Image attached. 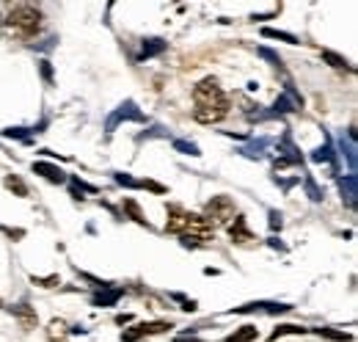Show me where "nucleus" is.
Returning a JSON list of instances; mask_svg holds the SVG:
<instances>
[{
    "mask_svg": "<svg viewBox=\"0 0 358 342\" xmlns=\"http://www.w3.org/2000/svg\"><path fill=\"white\" fill-rule=\"evenodd\" d=\"M229 235H231V240H237V243H248V240H254V235L248 232V226H245V218H243V215H237V218H234V224L229 226Z\"/></svg>",
    "mask_w": 358,
    "mask_h": 342,
    "instance_id": "9",
    "label": "nucleus"
},
{
    "mask_svg": "<svg viewBox=\"0 0 358 342\" xmlns=\"http://www.w3.org/2000/svg\"><path fill=\"white\" fill-rule=\"evenodd\" d=\"M124 210H130V215H133L138 224H146V218H143V213H141V207L135 205L133 199H124ZM146 226H149V224H146Z\"/></svg>",
    "mask_w": 358,
    "mask_h": 342,
    "instance_id": "14",
    "label": "nucleus"
},
{
    "mask_svg": "<svg viewBox=\"0 0 358 342\" xmlns=\"http://www.w3.org/2000/svg\"><path fill=\"white\" fill-rule=\"evenodd\" d=\"M262 34H265V36H270V39H284V42L295 44V36H289V34H281V31H273V28H265Z\"/></svg>",
    "mask_w": 358,
    "mask_h": 342,
    "instance_id": "17",
    "label": "nucleus"
},
{
    "mask_svg": "<svg viewBox=\"0 0 358 342\" xmlns=\"http://www.w3.org/2000/svg\"><path fill=\"white\" fill-rule=\"evenodd\" d=\"M31 282H34V285H39V287H58V285H61V279H58V276H47V279H36V276H34Z\"/></svg>",
    "mask_w": 358,
    "mask_h": 342,
    "instance_id": "16",
    "label": "nucleus"
},
{
    "mask_svg": "<svg viewBox=\"0 0 358 342\" xmlns=\"http://www.w3.org/2000/svg\"><path fill=\"white\" fill-rule=\"evenodd\" d=\"M143 188H149V191H155V193H166V188H163V185H157V182H152V179H146V182H143Z\"/></svg>",
    "mask_w": 358,
    "mask_h": 342,
    "instance_id": "21",
    "label": "nucleus"
},
{
    "mask_svg": "<svg viewBox=\"0 0 358 342\" xmlns=\"http://www.w3.org/2000/svg\"><path fill=\"white\" fill-rule=\"evenodd\" d=\"M3 185H6L8 191H14L17 196H28V185H25L20 177H11V174H8V177L3 179Z\"/></svg>",
    "mask_w": 358,
    "mask_h": 342,
    "instance_id": "12",
    "label": "nucleus"
},
{
    "mask_svg": "<svg viewBox=\"0 0 358 342\" xmlns=\"http://www.w3.org/2000/svg\"><path fill=\"white\" fill-rule=\"evenodd\" d=\"M171 299L179 301V303H182V309H187V312H193V309H196V301H187L185 296H171Z\"/></svg>",
    "mask_w": 358,
    "mask_h": 342,
    "instance_id": "19",
    "label": "nucleus"
},
{
    "mask_svg": "<svg viewBox=\"0 0 358 342\" xmlns=\"http://www.w3.org/2000/svg\"><path fill=\"white\" fill-rule=\"evenodd\" d=\"M284 334H306V329H303V326H278V329L270 334V342H275L278 337H284Z\"/></svg>",
    "mask_w": 358,
    "mask_h": 342,
    "instance_id": "13",
    "label": "nucleus"
},
{
    "mask_svg": "<svg viewBox=\"0 0 358 342\" xmlns=\"http://www.w3.org/2000/svg\"><path fill=\"white\" fill-rule=\"evenodd\" d=\"M34 171L42 174V177H47L50 182H64V171L55 169V166H50V163H34Z\"/></svg>",
    "mask_w": 358,
    "mask_h": 342,
    "instance_id": "11",
    "label": "nucleus"
},
{
    "mask_svg": "<svg viewBox=\"0 0 358 342\" xmlns=\"http://www.w3.org/2000/svg\"><path fill=\"white\" fill-rule=\"evenodd\" d=\"M0 306H3V299H0Z\"/></svg>",
    "mask_w": 358,
    "mask_h": 342,
    "instance_id": "23",
    "label": "nucleus"
},
{
    "mask_svg": "<svg viewBox=\"0 0 358 342\" xmlns=\"http://www.w3.org/2000/svg\"><path fill=\"white\" fill-rule=\"evenodd\" d=\"M201 218H204L213 229L226 226V224H231V218H234V202H231L229 196H213V199L207 202Z\"/></svg>",
    "mask_w": 358,
    "mask_h": 342,
    "instance_id": "2",
    "label": "nucleus"
},
{
    "mask_svg": "<svg viewBox=\"0 0 358 342\" xmlns=\"http://www.w3.org/2000/svg\"><path fill=\"white\" fill-rule=\"evenodd\" d=\"M11 315H14V320H17L25 331L36 329V323H39L36 309H34V306H28V303H17V306H11Z\"/></svg>",
    "mask_w": 358,
    "mask_h": 342,
    "instance_id": "6",
    "label": "nucleus"
},
{
    "mask_svg": "<svg viewBox=\"0 0 358 342\" xmlns=\"http://www.w3.org/2000/svg\"><path fill=\"white\" fill-rule=\"evenodd\" d=\"M187 210L179 207V205H171L169 207V218H166V232H174V235H185L187 229Z\"/></svg>",
    "mask_w": 358,
    "mask_h": 342,
    "instance_id": "5",
    "label": "nucleus"
},
{
    "mask_svg": "<svg viewBox=\"0 0 358 342\" xmlns=\"http://www.w3.org/2000/svg\"><path fill=\"white\" fill-rule=\"evenodd\" d=\"M320 334H322V337H331V340H339V342L350 340V334H345V331H328V329H320Z\"/></svg>",
    "mask_w": 358,
    "mask_h": 342,
    "instance_id": "18",
    "label": "nucleus"
},
{
    "mask_svg": "<svg viewBox=\"0 0 358 342\" xmlns=\"http://www.w3.org/2000/svg\"><path fill=\"white\" fill-rule=\"evenodd\" d=\"M226 114H229V105H218V108H196V122L201 125H213V122H221Z\"/></svg>",
    "mask_w": 358,
    "mask_h": 342,
    "instance_id": "7",
    "label": "nucleus"
},
{
    "mask_svg": "<svg viewBox=\"0 0 358 342\" xmlns=\"http://www.w3.org/2000/svg\"><path fill=\"white\" fill-rule=\"evenodd\" d=\"M177 149H185V155H199V149H196L193 144H182V141H177Z\"/></svg>",
    "mask_w": 358,
    "mask_h": 342,
    "instance_id": "20",
    "label": "nucleus"
},
{
    "mask_svg": "<svg viewBox=\"0 0 358 342\" xmlns=\"http://www.w3.org/2000/svg\"><path fill=\"white\" fill-rule=\"evenodd\" d=\"M259 337V329L257 326H243L240 331H234V334H229L226 342H251Z\"/></svg>",
    "mask_w": 358,
    "mask_h": 342,
    "instance_id": "10",
    "label": "nucleus"
},
{
    "mask_svg": "<svg viewBox=\"0 0 358 342\" xmlns=\"http://www.w3.org/2000/svg\"><path fill=\"white\" fill-rule=\"evenodd\" d=\"M47 337H50V342H66V337H69L66 320H61V317L50 320V323H47Z\"/></svg>",
    "mask_w": 358,
    "mask_h": 342,
    "instance_id": "8",
    "label": "nucleus"
},
{
    "mask_svg": "<svg viewBox=\"0 0 358 342\" xmlns=\"http://www.w3.org/2000/svg\"><path fill=\"white\" fill-rule=\"evenodd\" d=\"M39 22H42V11L31 3H17L6 17V28L20 39H31L34 34H39Z\"/></svg>",
    "mask_w": 358,
    "mask_h": 342,
    "instance_id": "1",
    "label": "nucleus"
},
{
    "mask_svg": "<svg viewBox=\"0 0 358 342\" xmlns=\"http://www.w3.org/2000/svg\"><path fill=\"white\" fill-rule=\"evenodd\" d=\"M3 232L8 238H25V229H11V226H3Z\"/></svg>",
    "mask_w": 358,
    "mask_h": 342,
    "instance_id": "22",
    "label": "nucleus"
},
{
    "mask_svg": "<svg viewBox=\"0 0 358 342\" xmlns=\"http://www.w3.org/2000/svg\"><path fill=\"white\" fill-rule=\"evenodd\" d=\"M169 329H171V323H166V320H155V323H138V326H133L130 331H124V334H122V340L135 342L138 337H143V334H163V331H169Z\"/></svg>",
    "mask_w": 358,
    "mask_h": 342,
    "instance_id": "4",
    "label": "nucleus"
},
{
    "mask_svg": "<svg viewBox=\"0 0 358 342\" xmlns=\"http://www.w3.org/2000/svg\"><path fill=\"white\" fill-rule=\"evenodd\" d=\"M322 58H325V61H331V67H339V69H348V61H345L342 55H336V53H331V50H325V53H322Z\"/></svg>",
    "mask_w": 358,
    "mask_h": 342,
    "instance_id": "15",
    "label": "nucleus"
},
{
    "mask_svg": "<svg viewBox=\"0 0 358 342\" xmlns=\"http://www.w3.org/2000/svg\"><path fill=\"white\" fill-rule=\"evenodd\" d=\"M193 100H196V108H218V105H226V97L221 91V86L215 78H207L193 88Z\"/></svg>",
    "mask_w": 358,
    "mask_h": 342,
    "instance_id": "3",
    "label": "nucleus"
}]
</instances>
